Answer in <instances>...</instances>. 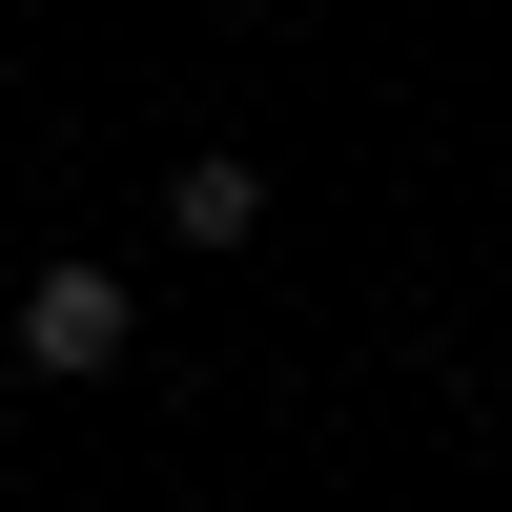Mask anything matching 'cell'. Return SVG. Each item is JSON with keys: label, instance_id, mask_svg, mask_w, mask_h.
Returning a JSON list of instances; mask_svg holds the SVG:
<instances>
[{"label": "cell", "instance_id": "cell-1", "mask_svg": "<svg viewBox=\"0 0 512 512\" xmlns=\"http://www.w3.org/2000/svg\"><path fill=\"white\" fill-rule=\"evenodd\" d=\"M123 328H144V308H123L103 267H41V287H21V369H62V390H82V369H123Z\"/></svg>", "mask_w": 512, "mask_h": 512}, {"label": "cell", "instance_id": "cell-2", "mask_svg": "<svg viewBox=\"0 0 512 512\" xmlns=\"http://www.w3.org/2000/svg\"><path fill=\"white\" fill-rule=\"evenodd\" d=\"M164 226H185V246H246V226H267V164H246V144H185V164H164Z\"/></svg>", "mask_w": 512, "mask_h": 512}]
</instances>
